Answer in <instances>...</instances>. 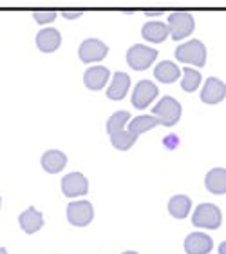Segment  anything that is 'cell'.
Masks as SVG:
<instances>
[{
	"label": "cell",
	"mask_w": 226,
	"mask_h": 254,
	"mask_svg": "<svg viewBox=\"0 0 226 254\" xmlns=\"http://www.w3.org/2000/svg\"><path fill=\"white\" fill-rule=\"evenodd\" d=\"M190 207H192V201H190L188 196L178 194V196H174L172 200H170L169 211H170V214H172L174 218H179V220H183V218L188 216Z\"/></svg>",
	"instance_id": "obj_21"
},
{
	"label": "cell",
	"mask_w": 226,
	"mask_h": 254,
	"mask_svg": "<svg viewBox=\"0 0 226 254\" xmlns=\"http://www.w3.org/2000/svg\"><path fill=\"white\" fill-rule=\"evenodd\" d=\"M111 142L116 149H120V151H127V149H131L132 145H134L136 140L131 136V132L123 129V131H118V132H114V134H111Z\"/></svg>",
	"instance_id": "obj_24"
},
{
	"label": "cell",
	"mask_w": 226,
	"mask_h": 254,
	"mask_svg": "<svg viewBox=\"0 0 226 254\" xmlns=\"http://www.w3.org/2000/svg\"><path fill=\"white\" fill-rule=\"evenodd\" d=\"M20 225L22 229L26 231L27 234H33V233H37V231H40L44 225V216H42V212H38L35 207H29L27 211H24L20 214Z\"/></svg>",
	"instance_id": "obj_17"
},
{
	"label": "cell",
	"mask_w": 226,
	"mask_h": 254,
	"mask_svg": "<svg viewBox=\"0 0 226 254\" xmlns=\"http://www.w3.org/2000/svg\"><path fill=\"white\" fill-rule=\"evenodd\" d=\"M129 118H131V115L127 111L114 113V115L109 118V122H107V132H109V134H114V132H118V131H123V127L129 122Z\"/></svg>",
	"instance_id": "obj_23"
},
{
	"label": "cell",
	"mask_w": 226,
	"mask_h": 254,
	"mask_svg": "<svg viewBox=\"0 0 226 254\" xmlns=\"http://www.w3.org/2000/svg\"><path fill=\"white\" fill-rule=\"evenodd\" d=\"M206 189L214 194H225L226 192V171L223 167L212 169L205 178Z\"/></svg>",
	"instance_id": "obj_18"
},
{
	"label": "cell",
	"mask_w": 226,
	"mask_h": 254,
	"mask_svg": "<svg viewBox=\"0 0 226 254\" xmlns=\"http://www.w3.org/2000/svg\"><path fill=\"white\" fill-rule=\"evenodd\" d=\"M223 214L219 211V207L212 205V203H203L195 209L194 216H192V223L195 227L201 229H217L221 227Z\"/></svg>",
	"instance_id": "obj_4"
},
{
	"label": "cell",
	"mask_w": 226,
	"mask_h": 254,
	"mask_svg": "<svg viewBox=\"0 0 226 254\" xmlns=\"http://www.w3.org/2000/svg\"><path fill=\"white\" fill-rule=\"evenodd\" d=\"M65 164H67V156H65L62 151H56V149L44 153V156H42V167L47 171L49 175L60 173V171L65 167Z\"/></svg>",
	"instance_id": "obj_16"
},
{
	"label": "cell",
	"mask_w": 226,
	"mask_h": 254,
	"mask_svg": "<svg viewBox=\"0 0 226 254\" xmlns=\"http://www.w3.org/2000/svg\"><path fill=\"white\" fill-rule=\"evenodd\" d=\"M56 18V13L54 11H37L35 13V20L38 24H47V22H53Z\"/></svg>",
	"instance_id": "obj_25"
},
{
	"label": "cell",
	"mask_w": 226,
	"mask_h": 254,
	"mask_svg": "<svg viewBox=\"0 0 226 254\" xmlns=\"http://www.w3.org/2000/svg\"><path fill=\"white\" fill-rule=\"evenodd\" d=\"M156 57H158V51L147 48V46H143V44H136V46H132V48L127 51V62H129V65H131L132 69H136V71L147 69L148 65L156 60Z\"/></svg>",
	"instance_id": "obj_6"
},
{
	"label": "cell",
	"mask_w": 226,
	"mask_h": 254,
	"mask_svg": "<svg viewBox=\"0 0 226 254\" xmlns=\"http://www.w3.org/2000/svg\"><path fill=\"white\" fill-rule=\"evenodd\" d=\"M123 254H137V253H134V251H127V253H123Z\"/></svg>",
	"instance_id": "obj_28"
},
{
	"label": "cell",
	"mask_w": 226,
	"mask_h": 254,
	"mask_svg": "<svg viewBox=\"0 0 226 254\" xmlns=\"http://www.w3.org/2000/svg\"><path fill=\"white\" fill-rule=\"evenodd\" d=\"M226 96V87L225 82H221L219 78H208L206 80L203 93H201V100L205 104H219L225 100Z\"/></svg>",
	"instance_id": "obj_11"
},
{
	"label": "cell",
	"mask_w": 226,
	"mask_h": 254,
	"mask_svg": "<svg viewBox=\"0 0 226 254\" xmlns=\"http://www.w3.org/2000/svg\"><path fill=\"white\" fill-rule=\"evenodd\" d=\"M94 218V209L90 205V201L87 200H80L69 203L67 207V220L71 225L74 227H85L89 225Z\"/></svg>",
	"instance_id": "obj_5"
},
{
	"label": "cell",
	"mask_w": 226,
	"mask_h": 254,
	"mask_svg": "<svg viewBox=\"0 0 226 254\" xmlns=\"http://www.w3.org/2000/svg\"><path fill=\"white\" fill-rule=\"evenodd\" d=\"M169 35H172L174 40H181L186 38L190 33L194 31V16L190 15L188 11H176L169 16Z\"/></svg>",
	"instance_id": "obj_3"
},
{
	"label": "cell",
	"mask_w": 226,
	"mask_h": 254,
	"mask_svg": "<svg viewBox=\"0 0 226 254\" xmlns=\"http://www.w3.org/2000/svg\"><path fill=\"white\" fill-rule=\"evenodd\" d=\"M107 53H109V48L101 40H98V38H87V40L82 42V46L78 49L82 62H87V64L100 62V60L105 59Z\"/></svg>",
	"instance_id": "obj_7"
},
{
	"label": "cell",
	"mask_w": 226,
	"mask_h": 254,
	"mask_svg": "<svg viewBox=\"0 0 226 254\" xmlns=\"http://www.w3.org/2000/svg\"><path fill=\"white\" fill-rule=\"evenodd\" d=\"M158 96V85L152 84L150 80H141L137 82L134 87V95H132V106L136 109H145L148 104Z\"/></svg>",
	"instance_id": "obj_8"
},
{
	"label": "cell",
	"mask_w": 226,
	"mask_h": 254,
	"mask_svg": "<svg viewBox=\"0 0 226 254\" xmlns=\"http://www.w3.org/2000/svg\"><path fill=\"white\" fill-rule=\"evenodd\" d=\"M63 16H65V18H78V16H82V13H80V11H76V13H69V11H65Z\"/></svg>",
	"instance_id": "obj_26"
},
{
	"label": "cell",
	"mask_w": 226,
	"mask_h": 254,
	"mask_svg": "<svg viewBox=\"0 0 226 254\" xmlns=\"http://www.w3.org/2000/svg\"><path fill=\"white\" fill-rule=\"evenodd\" d=\"M214 247L212 238L203 233H192L184 240V251L186 254H208Z\"/></svg>",
	"instance_id": "obj_10"
},
{
	"label": "cell",
	"mask_w": 226,
	"mask_h": 254,
	"mask_svg": "<svg viewBox=\"0 0 226 254\" xmlns=\"http://www.w3.org/2000/svg\"><path fill=\"white\" fill-rule=\"evenodd\" d=\"M156 126H159V120L156 117H147V115H141V117H136L129 124V132L134 140H137L139 134H143L148 129H154Z\"/></svg>",
	"instance_id": "obj_19"
},
{
	"label": "cell",
	"mask_w": 226,
	"mask_h": 254,
	"mask_svg": "<svg viewBox=\"0 0 226 254\" xmlns=\"http://www.w3.org/2000/svg\"><path fill=\"white\" fill-rule=\"evenodd\" d=\"M129 87H131V76L127 73L118 71V73H114V76H112V84H111V87H109V91H107V96H109L111 100H121V98L127 95Z\"/></svg>",
	"instance_id": "obj_14"
},
{
	"label": "cell",
	"mask_w": 226,
	"mask_h": 254,
	"mask_svg": "<svg viewBox=\"0 0 226 254\" xmlns=\"http://www.w3.org/2000/svg\"><path fill=\"white\" fill-rule=\"evenodd\" d=\"M62 190L67 198H76L84 196L89 190V182L82 173H71L62 180Z\"/></svg>",
	"instance_id": "obj_9"
},
{
	"label": "cell",
	"mask_w": 226,
	"mask_h": 254,
	"mask_svg": "<svg viewBox=\"0 0 226 254\" xmlns=\"http://www.w3.org/2000/svg\"><path fill=\"white\" fill-rule=\"evenodd\" d=\"M109 76H111V71H109V69L103 67V65H96V67H90L85 71L84 82L89 89L100 91L101 87L105 85L107 80H109Z\"/></svg>",
	"instance_id": "obj_13"
},
{
	"label": "cell",
	"mask_w": 226,
	"mask_h": 254,
	"mask_svg": "<svg viewBox=\"0 0 226 254\" xmlns=\"http://www.w3.org/2000/svg\"><path fill=\"white\" fill-rule=\"evenodd\" d=\"M183 73H184V78H183V82H181V87H183L186 93H194L201 84V73L192 67H184Z\"/></svg>",
	"instance_id": "obj_22"
},
{
	"label": "cell",
	"mask_w": 226,
	"mask_h": 254,
	"mask_svg": "<svg viewBox=\"0 0 226 254\" xmlns=\"http://www.w3.org/2000/svg\"><path fill=\"white\" fill-rule=\"evenodd\" d=\"M60 44H62V37L54 27H45L37 35V46L42 53H53L60 48Z\"/></svg>",
	"instance_id": "obj_12"
},
{
	"label": "cell",
	"mask_w": 226,
	"mask_h": 254,
	"mask_svg": "<svg viewBox=\"0 0 226 254\" xmlns=\"http://www.w3.org/2000/svg\"><path fill=\"white\" fill-rule=\"evenodd\" d=\"M154 117L159 120V126H176L181 118V104L172 96H163L154 107Z\"/></svg>",
	"instance_id": "obj_2"
},
{
	"label": "cell",
	"mask_w": 226,
	"mask_h": 254,
	"mask_svg": "<svg viewBox=\"0 0 226 254\" xmlns=\"http://www.w3.org/2000/svg\"><path fill=\"white\" fill-rule=\"evenodd\" d=\"M141 35L145 40L152 44H161L169 37V27L163 22H148L141 29Z\"/></svg>",
	"instance_id": "obj_15"
},
{
	"label": "cell",
	"mask_w": 226,
	"mask_h": 254,
	"mask_svg": "<svg viewBox=\"0 0 226 254\" xmlns=\"http://www.w3.org/2000/svg\"><path fill=\"white\" fill-rule=\"evenodd\" d=\"M174 55H176V59L179 62L192 64V65H197V67H203L206 64V48L201 40H190V42L179 46Z\"/></svg>",
	"instance_id": "obj_1"
},
{
	"label": "cell",
	"mask_w": 226,
	"mask_h": 254,
	"mask_svg": "<svg viewBox=\"0 0 226 254\" xmlns=\"http://www.w3.org/2000/svg\"><path fill=\"white\" fill-rule=\"evenodd\" d=\"M154 74H156V78H158L159 82H165V84H172V82H176V80L179 78V74H181V69H179L174 62H170V60H165V62H161L158 67H156Z\"/></svg>",
	"instance_id": "obj_20"
},
{
	"label": "cell",
	"mask_w": 226,
	"mask_h": 254,
	"mask_svg": "<svg viewBox=\"0 0 226 254\" xmlns=\"http://www.w3.org/2000/svg\"><path fill=\"white\" fill-rule=\"evenodd\" d=\"M0 254H7V251H5L4 247H0Z\"/></svg>",
	"instance_id": "obj_27"
}]
</instances>
